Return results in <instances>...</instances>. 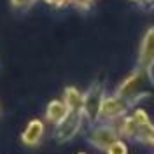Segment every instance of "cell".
I'll use <instances>...</instances> for the list:
<instances>
[{
    "label": "cell",
    "instance_id": "cell-1",
    "mask_svg": "<svg viewBox=\"0 0 154 154\" xmlns=\"http://www.w3.org/2000/svg\"><path fill=\"white\" fill-rule=\"evenodd\" d=\"M152 82L154 81H152V75H151V70H149V68H140V70L133 72V74L119 86V89H117L116 95L123 96V98L130 100V102H131V100H138L140 96L144 95L145 88L151 86Z\"/></svg>",
    "mask_w": 154,
    "mask_h": 154
},
{
    "label": "cell",
    "instance_id": "cell-2",
    "mask_svg": "<svg viewBox=\"0 0 154 154\" xmlns=\"http://www.w3.org/2000/svg\"><path fill=\"white\" fill-rule=\"evenodd\" d=\"M103 86L93 84V86L84 93V102H82V114L91 125H95L100 121V112L103 105Z\"/></svg>",
    "mask_w": 154,
    "mask_h": 154
},
{
    "label": "cell",
    "instance_id": "cell-3",
    "mask_svg": "<svg viewBox=\"0 0 154 154\" xmlns=\"http://www.w3.org/2000/svg\"><path fill=\"white\" fill-rule=\"evenodd\" d=\"M130 109V100H126L123 96L116 95V96H107L103 100V105H102V112H100V119L103 121H117L121 117H125L126 112Z\"/></svg>",
    "mask_w": 154,
    "mask_h": 154
},
{
    "label": "cell",
    "instance_id": "cell-4",
    "mask_svg": "<svg viewBox=\"0 0 154 154\" xmlns=\"http://www.w3.org/2000/svg\"><path fill=\"white\" fill-rule=\"evenodd\" d=\"M82 119H84V114L82 110H68L67 117L56 126V131H54V137H56L58 142H68L72 137H75V133L79 131V128L82 125Z\"/></svg>",
    "mask_w": 154,
    "mask_h": 154
},
{
    "label": "cell",
    "instance_id": "cell-5",
    "mask_svg": "<svg viewBox=\"0 0 154 154\" xmlns=\"http://www.w3.org/2000/svg\"><path fill=\"white\" fill-rule=\"evenodd\" d=\"M116 140H119V133H117L116 126L112 125L95 126L89 133V144L95 149H100V151H107Z\"/></svg>",
    "mask_w": 154,
    "mask_h": 154
},
{
    "label": "cell",
    "instance_id": "cell-6",
    "mask_svg": "<svg viewBox=\"0 0 154 154\" xmlns=\"http://www.w3.org/2000/svg\"><path fill=\"white\" fill-rule=\"evenodd\" d=\"M138 63L142 65V68L152 70V65H154V26H151V28L147 30L144 38H142Z\"/></svg>",
    "mask_w": 154,
    "mask_h": 154
},
{
    "label": "cell",
    "instance_id": "cell-7",
    "mask_svg": "<svg viewBox=\"0 0 154 154\" xmlns=\"http://www.w3.org/2000/svg\"><path fill=\"white\" fill-rule=\"evenodd\" d=\"M44 123L40 121V119H33V121H30L28 126H26V130L21 133V140H23V144L25 145H30V147H35V145L40 144V140H42V137H44Z\"/></svg>",
    "mask_w": 154,
    "mask_h": 154
},
{
    "label": "cell",
    "instance_id": "cell-8",
    "mask_svg": "<svg viewBox=\"0 0 154 154\" xmlns=\"http://www.w3.org/2000/svg\"><path fill=\"white\" fill-rule=\"evenodd\" d=\"M68 109L67 103H65V100H53L51 103L48 105L46 109V119H48L51 125L58 126L68 114Z\"/></svg>",
    "mask_w": 154,
    "mask_h": 154
},
{
    "label": "cell",
    "instance_id": "cell-9",
    "mask_svg": "<svg viewBox=\"0 0 154 154\" xmlns=\"http://www.w3.org/2000/svg\"><path fill=\"white\" fill-rule=\"evenodd\" d=\"M65 103L70 110H82V102H84V95L79 93L75 88H67L65 89V96H63Z\"/></svg>",
    "mask_w": 154,
    "mask_h": 154
},
{
    "label": "cell",
    "instance_id": "cell-10",
    "mask_svg": "<svg viewBox=\"0 0 154 154\" xmlns=\"http://www.w3.org/2000/svg\"><path fill=\"white\" fill-rule=\"evenodd\" d=\"M107 154H128V147L123 140H116L114 144L107 149Z\"/></svg>",
    "mask_w": 154,
    "mask_h": 154
},
{
    "label": "cell",
    "instance_id": "cell-11",
    "mask_svg": "<svg viewBox=\"0 0 154 154\" xmlns=\"http://www.w3.org/2000/svg\"><path fill=\"white\" fill-rule=\"evenodd\" d=\"M133 119L138 123L140 126H147V125H151V121H149V117H147V114H145L144 110H137L133 114Z\"/></svg>",
    "mask_w": 154,
    "mask_h": 154
},
{
    "label": "cell",
    "instance_id": "cell-12",
    "mask_svg": "<svg viewBox=\"0 0 154 154\" xmlns=\"http://www.w3.org/2000/svg\"><path fill=\"white\" fill-rule=\"evenodd\" d=\"M33 0H12V5L14 7H18V9H23V7H26V5H30Z\"/></svg>",
    "mask_w": 154,
    "mask_h": 154
},
{
    "label": "cell",
    "instance_id": "cell-13",
    "mask_svg": "<svg viewBox=\"0 0 154 154\" xmlns=\"http://www.w3.org/2000/svg\"><path fill=\"white\" fill-rule=\"evenodd\" d=\"M44 2H48V4H51V5H56V7H61V5L70 4V0H44Z\"/></svg>",
    "mask_w": 154,
    "mask_h": 154
},
{
    "label": "cell",
    "instance_id": "cell-14",
    "mask_svg": "<svg viewBox=\"0 0 154 154\" xmlns=\"http://www.w3.org/2000/svg\"><path fill=\"white\" fill-rule=\"evenodd\" d=\"M144 4H154V0H142Z\"/></svg>",
    "mask_w": 154,
    "mask_h": 154
},
{
    "label": "cell",
    "instance_id": "cell-15",
    "mask_svg": "<svg viewBox=\"0 0 154 154\" xmlns=\"http://www.w3.org/2000/svg\"><path fill=\"white\" fill-rule=\"evenodd\" d=\"M77 154H86V152H77Z\"/></svg>",
    "mask_w": 154,
    "mask_h": 154
},
{
    "label": "cell",
    "instance_id": "cell-16",
    "mask_svg": "<svg viewBox=\"0 0 154 154\" xmlns=\"http://www.w3.org/2000/svg\"><path fill=\"white\" fill-rule=\"evenodd\" d=\"M133 2H138V0H133Z\"/></svg>",
    "mask_w": 154,
    "mask_h": 154
}]
</instances>
